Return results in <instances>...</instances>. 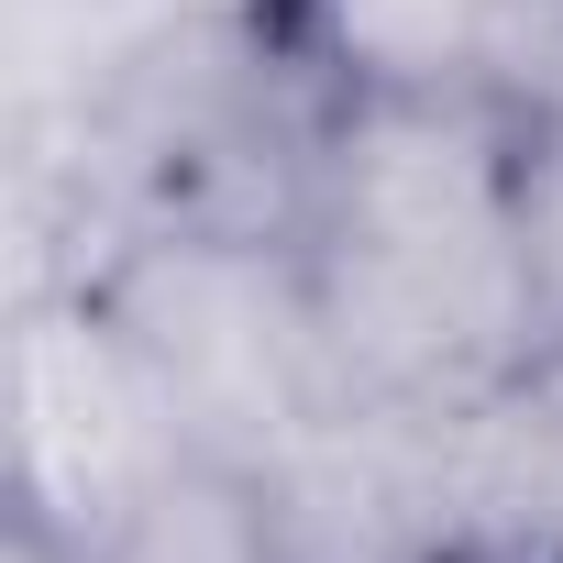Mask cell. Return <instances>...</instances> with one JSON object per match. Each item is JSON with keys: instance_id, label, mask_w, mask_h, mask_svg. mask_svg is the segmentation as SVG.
<instances>
[{"instance_id": "6da1fadb", "label": "cell", "mask_w": 563, "mask_h": 563, "mask_svg": "<svg viewBox=\"0 0 563 563\" xmlns=\"http://www.w3.org/2000/svg\"><path fill=\"white\" fill-rule=\"evenodd\" d=\"M530 122L486 89L343 100L299 199V276L354 398L453 409L552 343L519 243Z\"/></svg>"}, {"instance_id": "7a4b0ae2", "label": "cell", "mask_w": 563, "mask_h": 563, "mask_svg": "<svg viewBox=\"0 0 563 563\" xmlns=\"http://www.w3.org/2000/svg\"><path fill=\"white\" fill-rule=\"evenodd\" d=\"M100 299L155 365L188 453L265 464L354 398L288 232H155L100 276Z\"/></svg>"}, {"instance_id": "3957f363", "label": "cell", "mask_w": 563, "mask_h": 563, "mask_svg": "<svg viewBox=\"0 0 563 563\" xmlns=\"http://www.w3.org/2000/svg\"><path fill=\"white\" fill-rule=\"evenodd\" d=\"M166 464H188V431L133 354L122 310L100 288L12 299V530L78 552L111 530Z\"/></svg>"}, {"instance_id": "277c9868", "label": "cell", "mask_w": 563, "mask_h": 563, "mask_svg": "<svg viewBox=\"0 0 563 563\" xmlns=\"http://www.w3.org/2000/svg\"><path fill=\"white\" fill-rule=\"evenodd\" d=\"M288 563H442V442L431 409L343 398L254 464Z\"/></svg>"}, {"instance_id": "5b68a950", "label": "cell", "mask_w": 563, "mask_h": 563, "mask_svg": "<svg viewBox=\"0 0 563 563\" xmlns=\"http://www.w3.org/2000/svg\"><path fill=\"white\" fill-rule=\"evenodd\" d=\"M442 563H563V343L431 409Z\"/></svg>"}, {"instance_id": "8992f818", "label": "cell", "mask_w": 563, "mask_h": 563, "mask_svg": "<svg viewBox=\"0 0 563 563\" xmlns=\"http://www.w3.org/2000/svg\"><path fill=\"white\" fill-rule=\"evenodd\" d=\"M310 67L343 100L387 89H486V23L497 0H276Z\"/></svg>"}, {"instance_id": "52a82bcc", "label": "cell", "mask_w": 563, "mask_h": 563, "mask_svg": "<svg viewBox=\"0 0 563 563\" xmlns=\"http://www.w3.org/2000/svg\"><path fill=\"white\" fill-rule=\"evenodd\" d=\"M56 552V541H45ZM56 563H288V541H276V508L254 486V464H221V453H188L166 464L111 530H89L78 552Z\"/></svg>"}, {"instance_id": "ba28073f", "label": "cell", "mask_w": 563, "mask_h": 563, "mask_svg": "<svg viewBox=\"0 0 563 563\" xmlns=\"http://www.w3.org/2000/svg\"><path fill=\"white\" fill-rule=\"evenodd\" d=\"M486 100H508L519 122L563 111V0H497V23H486Z\"/></svg>"}, {"instance_id": "9c48e42d", "label": "cell", "mask_w": 563, "mask_h": 563, "mask_svg": "<svg viewBox=\"0 0 563 563\" xmlns=\"http://www.w3.org/2000/svg\"><path fill=\"white\" fill-rule=\"evenodd\" d=\"M519 243H530L541 321H552V343H563V111L530 122V144H519Z\"/></svg>"}, {"instance_id": "30bf717a", "label": "cell", "mask_w": 563, "mask_h": 563, "mask_svg": "<svg viewBox=\"0 0 563 563\" xmlns=\"http://www.w3.org/2000/svg\"><path fill=\"white\" fill-rule=\"evenodd\" d=\"M0 563H56V552H45L34 530H12V552H0Z\"/></svg>"}]
</instances>
